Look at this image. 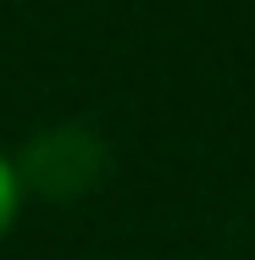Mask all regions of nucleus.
<instances>
[{"instance_id":"f03ea898","label":"nucleus","mask_w":255,"mask_h":260,"mask_svg":"<svg viewBox=\"0 0 255 260\" xmlns=\"http://www.w3.org/2000/svg\"><path fill=\"white\" fill-rule=\"evenodd\" d=\"M17 200H22V183H17V166L0 155V233L11 227V216H17Z\"/></svg>"},{"instance_id":"f257e3e1","label":"nucleus","mask_w":255,"mask_h":260,"mask_svg":"<svg viewBox=\"0 0 255 260\" xmlns=\"http://www.w3.org/2000/svg\"><path fill=\"white\" fill-rule=\"evenodd\" d=\"M34 183L45 200H83L89 188H100L105 177V144L100 133H89V127H50V133H39L34 144H28V155H22V172H17V183Z\"/></svg>"}]
</instances>
